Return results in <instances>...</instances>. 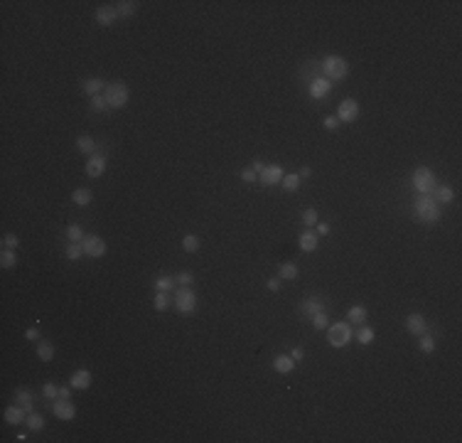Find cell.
I'll return each instance as SVG.
<instances>
[{
    "label": "cell",
    "mask_w": 462,
    "mask_h": 443,
    "mask_svg": "<svg viewBox=\"0 0 462 443\" xmlns=\"http://www.w3.org/2000/svg\"><path fill=\"white\" fill-rule=\"evenodd\" d=\"M413 214L418 222L423 224H435L440 219V205L435 202L430 195H420L416 202H413Z\"/></svg>",
    "instance_id": "cell-1"
},
{
    "label": "cell",
    "mask_w": 462,
    "mask_h": 443,
    "mask_svg": "<svg viewBox=\"0 0 462 443\" xmlns=\"http://www.w3.org/2000/svg\"><path fill=\"white\" fill-rule=\"evenodd\" d=\"M322 74H324L327 82H342L349 74V62L340 55H330L322 62Z\"/></svg>",
    "instance_id": "cell-2"
},
{
    "label": "cell",
    "mask_w": 462,
    "mask_h": 443,
    "mask_svg": "<svg viewBox=\"0 0 462 443\" xmlns=\"http://www.w3.org/2000/svg\"><path fill=\"white\" fill-rule=\"evenodd\" d=\"M327 340L332 347H344L354 340V330L349 323H334V325H327Z\"/></svg>",
    "instance_id": "cell-3"
},
{
    "label": "cell",
    "mask_w": 462,
    "mask_h": 443,
    "mask_svg": "<svg viewBox=\"0 0 462 443\" xmlns=\"http://www.w3.org/2000/svg\"><path fill=\"white\" fill-rule=\"evenodd\" d=\"M104 96H106V101H108L111 109H123L128 104L130 91L126 87V82H111V84H106V89H104Z\"/></svg>",
    "instance_id": "cell-4"
},
{
    "label": "cell",
    "mask_w": 462,
    "mask_h": 443,
    "mask_svg": "<svg viewBox=\"0 0 462 443\" xmlns=\"http://www.w3.org/2000/svg\"><path fill=\"white\" fill-rule=\"evenodd\" d=\"M174 308L182 315H192L197 310V295H194V291L190 286H182V288L174 291Z\"/></svg>",
    "instance_id": "cell-5"
},
{
    "label": "cell",
    "mask_w": 462,
    "mask_h": 443,
    "mask_svg": "<svg viewBox=\"0 0 462 443\" xmlns=\"http://www.w3.org/2000/svg\"><path fill=\"white\" fill-rule=\"evenodd\" d=\"M410 182H413V187H416L418 195H430L435 190V173L430 168H416Z\"/></svg>",
    "instance_id": "cell-6"
},
{
    "label": "cell",
    "mask_w": 462,
    "mask_h": 443,
    "mask_svg": "<svg viewBox=\"0 0 462 443\" xmlns=\"http://www.w3.org/2000/svg\"><path fill=\"white\" fill-rule=\"evenodd\" d=\"M82 246H84V254H86V256H91V259H101V256L106 254V241H104L98 234L84 236Z\"/></svg>",
    "instance_id": "cell-7"
},
{
    "label": "cell",
    "mask_w": 462,
    "mask_h": 443,
    "mask_svg": "<svg viewBox=\"0 0 462 443\" xmlns=\"http://www.w3.org/2000/svg\"><path fill=\"white\" fill-rule=\"evenodd\" d=\"M283 175H286V173H283L280 165H266V168L258 173V182L266 185V187H273V185H280Z\"/></svg>",
    "instance_id": "cell-8"
},
{
    "label": "cell",
    "mask_w": 462,
    "mask_h": 443,
    "mask_svg": "<svg viewBox=\"0 0 462 443\" xmlns=\"http://www.w3.org/2000/svg\"><path fill=\"white\" fill-rule=\"evenodd\" d=\"M337 118L342 123H354L359 118V104L354 99H344L340 106H337Z\"/></svg>",
    "instance_id": "cell-9"
},
{
    "label": "cell",
    "mask_w": 462,
    "mask_h": 443,
    "mask_svg": "<svg viewBox=\"0 0 462 443\" xmlns=\"http://www.w3.org/2000/svg\"><path fill=\"white\" fill-rule=\"evenodd\" d=\"M52 411H54V416L62 418V421H72V418L76 416V406H74L69 399H59V401L52 404Z\"/></svg>",
    "instance_id": "cell-10"
},
{
    "label": "cell",
    "mask_w": 462,
    "mask_h": 443,
    "mask_svg": "<svg viewBox=\"0 0 462 443\" xmlns=\"http://www.w3.org/2000/svg\"><path fill=\"white\" fill-rule=\"evenodd\" d=\"M104 170H106V155H101V153H94V155H88V160H86V175L88 177H98V175H104Z\"/></svg>",
    "instance_id": "cell-11"
},
{
    "label": "cell",
    "mask_w": 462,
    "mask_h": 443,
    "mask_svg": "<svg viewBox=\"0 0 462 443\" xmlns=\"http://www.w3.org/2000/svg\"><path fill=\"white\" fill-rule=\"evenodd\" d=\"M406 327H408V332H410V335H416V337H418V335H423V332L428 330V320H426L420 313H410V315L406 318Z\"/></svg>",
    "instance_id": "cell-12"
},
{
    "label": "cell",
    "mask_w": 462,
    "mask_h": 443,
    "mask_svg": "<svg viewBox=\"0 0 462 443\" xmlns=\"http://www.w3.org/2000/svg\"><path fill=\"white\" fill-rule=\"evenodd\" d=\"M116 20H118L116 5H101V8H96V23H98V25L108 28V25H114Z\"/></svg>",
    "instance_id": "cell-13"
},
{
    "label": "cell",
    "mask_w": 462,
    "mask_h": 443,
    "mask_svg": "<svg viewBox=\"0 0 462 443\" xmlns=\"http://www.w3.org/2000/svg\"><path fill=\"white\" fill-rule=\"evenodd\" d=\"M330 91H332V84H330L324 77H318V79H312V82H310V96H312V99H318V101L320 99H324Z\"/></svg>",
    "instance_id": "cell-14"
},
{
    "label": "cell",
    "mask_w": 462,
    "mask_h": 443,
    "mask_svg": "<svg viewBox=\"0 0 462 443\" xmlns=\"http://www.w3.org/2000/svg\"><path fill=\"white\" fill-rule=\"evenodd\" d=\"M430 197H433L438 205H450V202L455 200V192H452V187H448V185H435V190L430 192Z\"/></svg>",
    "instance_id": "cell-15"
},
{
    "label": "cell",
    "mask_w": 462,
    "mask_h": 443,
    "mask_svg": "<svg viewBox=\"0 0 462 443\" xmlns=\"http://www.w3.org/2000/svg\"><path fill=\"white\" fill-rule=\"evenodd\" d=\"M69 386L72 389H88L91 386V372L88 369H76L74 374H72V379H69Z\"/></svg>",
    "instance_id": "cell-16"
},
{
    "label": "cell",
    "mask_w": 462,
    "mask_h": 443,
    "mask_svg": "<svg viewBox=\"0 0 462 443\" xmlns=\"http://www.w3.org/2000/svg\"><path fill=\"white\" fill-rule=\"evenodd\" d=\"M273 369H276L278 374H290V372L295 369V359H292L290 354H278V357L273 359Z\"/></svg>",
    "instance_id": "cell-17"
},
{
    "label": "cell",
    "mask_w": 462,
    "mask_h": 443,
    "mask_svg": "<svg viewBox=\"0 0 462 443\" xmlns=\"http://www.w3.org/2000/svg\"><path fill=\"white\" fill-rule=\"evenodd\" d=\"M28 418V411L20 406V404H15V406H8L5 409V421L10 423V426H18V423H22Z\"/></svg>",
    "instance_id": "cell-18"
},
{
    "label": "cell",
    "mask_w": 462,
    "mask_h": 443,
    "mask_svg": "<svg viewBox=\"0 0 462 443\" xmlns=\"http://www.w3.org/2000/svg\"><path fill=\"white\" fill-rule=\"evenodd\" d=\"M298 244H300V249H302V251H315V249H318V244H320V239H318L315 232H310V229H308V232H302V234H300Z\"/></svg>",
    "instance_id": "cell-19"
},
{
    "label": "cell",
    "mask_w": 462,
    "mask_h": 443,
    "mask_svg": "<svg viewBox=\"0 0 462 443\" xmlns=\"http://www.w3.org/2000/svg\"><path fill=\"white\" fill-rule=\"evenodd\" d=\"M72 202L79 207H86L88 202H94V192L88 190V187H76L74 192H72Z\"/></svg>",
    "instance_id": "cell-20"
},
{
    "label": "cell",
    "mask_w": 462,
    "mask_h": 443,
    "mask_svg": "<svg viewBox=\"0 0 462 443\" xmlns=\"http://www.w3.org/2000/svg\"><path fill=\"white\" fill-rule=\"evenodd\" d=\"M152 305H155V310H168L170 305H172V291H158L155 293V300H152Z\"/></svg>",
    "instance_id": "cell-21"
},
{
    "label": "cell",
    "mask_w": 462,
    "mask_h": 443,
    "mask_svg": "<svg viewBox=\"0 0 462 443\" xmlns=\"http://www.w3.org/2000/svg\"><path fill=\"white\" fill-rule=\"evenodd\" d=\"M346 320L349 323H356V325H364V320H366V308L364 305H352L346 310Z\"/></svg>",
    "instance_id": "cell-22"
},
{
    "label": "cell",
    "mask_w": 462,
    "mask_h": 443,
    "mask_svg": "<svg viewBox=\"0 0 462 443\" xmlns=\"http://www.w3.org/2000/svg\"><path fill=\"white\" fill-rule=\"evenodd\" d=\"M136 10H138V3H136V0H120V3H116L118 18H130Z\"/></svg>",
    "instance_id": "cell-23"
},
{
    "label": "cell",
    "mask_w": 462,
    "mask_h": 443,
    "mask_svg": "<svg viewBox=\"0 0 462 443\" xmlns=\"http://www.w3.org/2000/svg\"><path fill=\"white\" fill-rule=\"evenodd\" d=\"M300 310H302L305 315H315V313H320V310H324V303L318 300V298H308V300H302Z\"/></svg>",
    "instance_id": "cell-24"
},
{
    "label": "cell",
    "mask_w": 462,
    "mask_h": 443,
    "mask_svg": "<svg viewBox=\"0 0 462 443\" xmlns=\"http://www.w3.org/2000/svg\"><path fill=\"white\" fill-rule=\"evenodd\" d=\"M15 404H20L25 411H32V391L30 389H18L15 391Z\"/></svg>",
    "instance_id": "cell-25"
},
{
    "label": "cell",
    "mask_w": 462,
    "mask_h": 443,
    "mask_svg": "<svg viewBox=\"0 0 462 443\" xmlns=\"http://www.w3.org/2000/svg\"><path fill=\"white\" fill-rule=\"evenodd\" d=\"M101 89H106V82H104V79H98V77H91V79L84 82V91H86L88 96H96Z\"/></svg>",
    "instance_id": "cell-26"
},
{
    "label": "cell",
    "mask_w": 462,
    "mask_h": 443,
    "mask_svg": "<svg viewBox=\"0 0 462 443\" xmlns=\"http://www.w3.org/2000/svg\"><path fill=\"white\" fill-rule=\"evenodd\" d=\"M76 148H79L82 153H86V155H94V153H96V141H94L91 136H79V138H76Z\"/></svg>",
    "instance_id": "cell-27"
},
{
    "label": "cell",
    "mask_w": 462,
    "mask_h": 443,
    "mask_svg": "<svg viewBox=\"0 0 462 443\" xmlns=\"http://www.w3.org/2000/svg\"><path fill=\"white\" fill-rule=\"evenodd\" d=\"M37 357H40L42 362H52V359H54V345H52V342H40V345H37Z\"/></svg>",
    "instance_id": "cell-28"
},
{
    "label": "cell",
    "mask_w": 462,
    "mask_h": 443,
    "mask_svg": "<svg viewBox=\"0 0 462 443\" xmlns=\"http://www.w3.org/2000/svg\"><path fill=\"white\" fill-rule=\"evenodd\" d=\"M278 273H280V278H283V281H295L300 271H298V266L290 261V264H280V266H278Z\"/></svg>",
    "instance_id": "cell-29"
},
{
    "label": "cell",
    "mask_w": 462,
    "mask_h": 443,
    "mask_svg": "<svg viewBox=\"0 0 462 443\" xmlns=\"http://www.w3.org/2000/svg\"><path fill=\"white\" fill-rule=\"evenodd\" d=\"M25 423H28L30 431H42V428H44V418H42V413H34V411L28 413Z\"/></svg>",
    "instance_id": "cell-30"
},
{
    "label": "cell",
    "mask_w": 462,
    "mask_h": 443,
    "mask_svg": "<svg viewBox=\"0 0 462 443\" xmlns=\"http://www.w3.org/2000/svg\"><path fill=\"white\" fill-rule=\"evenodd\" d=\"M354 337H356V342H359V345H372V342H374V330H372V327H366V325H362V327H359V332H356Z\"/></svg>",
    "instance_id": "cell-31"
},
{
    "label": "cell",
    "mask_w": 462,
    "mask_h": 443,
    "mask_svg": "<svg viewBox=\"0 0 462 443\" xmlns=\"http://www.w3.org/2000/svg\"><path fill=\"white\" fill-rule=\"evenodd\" d=\"M0 266H2V268H15V266H18V256H15L12 249H2V254H0Z\"/></svg>",
    "instance_id": "cell-32"
},
{
    "label": "cell",
    "mask_w": 462,
    "mask_h": 443,
    "mask_svg": "<svg viewBox=\"0 0 462 443\" xmlns=\"http://www.w3.org/2000/svg\"><path fill=\"white\" fill-rule=\"evenodd\" d=\"M82 254H84L82 241H72V244L66 246V259H69V261H79V259H82Z\"/></svg>",
    "instance_id": "cell-33"
},
{
    "label": "cell",
    "mask_w": 462,
    "mask_h": 443,
    "mask_svg": "<svg viewBox=\"0 0 462 443\" xmlns=\"http://www.w3.org/2000/svg\"><path fill=\"white\" fill-rule=\"evenodd\" d=\"M310 320H312V327H315V330H327V325H330L327 310H320L315 315H310Z\"/></svg>",
    "instance_id": "cell-34"
},
{
    "label": "cell",
    "mask_w": 462,
    "mask_h": 443,
    "mask_svg": "<svg viewBox=\"0 0 462 443\" xmlns=\"http://www.w3.org/2000/svg\"><path fill=\"white\" fill-rule=\"evenodd\" d=\"M182 249H184L187 254H194V251L200 249V236L197 234H187L184 239H182Z\"/></svg>",
    "instance_id": "cell-35"
},
{
    "label": "cell",
    "mask_w": 462,
    "mask_h": 443,
    "mask_svg": "<svg viewBox=\"0 0 462 443\" xmlns=\"http://www.w3.org/2000/svg\"><path fill=\"white\" fill-rule=\"evenodd\" d=\"M280 185H283L288 192H295V190L300 187V175H298V173H292V175H283Z\"/></svg>",
    "instance_id": "cell-36"
},
{
    "label": "cell",
    "mask_w": 462,
    "mask_h": 443,
    "mask_svg": "<svg viewBox=\"0 0 462 443\" xmlns=\"http://www.w3.org/2000/svg\"><path fill=\"white\" fill-rule=\"evenodd\" d=\"M91 109H94V111H98V114H104V111H108L111 106H108V101H106V96H101V94H96V96H91Z\"/></svg>",
    "instance_id": "cell-37"
},
{
    "label": "cell",
    "mask_w": 462,
    "mask_h": 443,
    "mask_svg": "<svg viewBox=\"0 0 462 443\" xmlns=\"http://www.w3.org/2000/svg\"><path fill=\"white\" fill-rule=\"evenodd\" d=\"M174 276H160L158 281H155V291H172L174 288Z\"/></svg>",
    "instance_id": "cell-38"
},
{
    "label": "cell",
    "mask_w": 462,
    "mask_h": 443,
    "mask_svg": "<svg viewBox=\"0 0 462 443\" xmlns=\"http://www.w3.org/2000/svg\"><path fill=\"white\" fill-rule=\"evenodd\" d=\"M302 224L312 229V227L318 224V209H312V207H308V209L302 212Z\"/></svg>",
    "instance_id": "cell-39"
},
{
    "label": "cell",
    "mask_w": 462,
    "mask_h": 443,
    "mask_svg": "<svg viewBox=\"0 0 462 443\" xmlns=\"http://www.w3.org/2000/svg\"><path fill=\"white\" fill-rule=\"evenodd\" d=\"M66 236H69V241H84V232H82V227H76V224H72V227H66Z\"/></svg>",
    "instance_id": "cell-40"
},
{
    "label": "cell",
    "mask_w": 462,
    "mask_h": 443,
    "mask_svg": "<svg viewBox=\"0 0 462 443\" xmlns=\"http://www.w3.org/2000/svg\"><path fill=\"white\" fill-rule=\"evenodd\" d=\"M418 337H420V350H423V352H428V354L433 352L435 350V340L433 337H430V335H426V332H423V335H418Z\"/></svg>",
    "instance_id": "cell-41"
},
{
    "label": "cell",
    "mask_w": 462,
    "mask_h": 443,
    "mask_svg": "<svg viewBox=\"0 0 462 443\" xmlns=\"http://www.w3.org/2000/svg\"><path fill=\"white\" fill-rule=\"evenodd\" d=\"M174 281H177L180 286H192V283H194V276H192L190 271H182V273L174 276Z\"/></svg>",
    "instance_id": "cell-42"
},
{
    "label": "cell",
    "mask_w": 462,
    "mask_h": 443,
    "mask_svg": "<svg viewBox=\"0 0 462 443\" xmlns=\"http://www.w3.org/2000/svg\"><path fill=\"white\" fill-rule=\"evenodd\" d=\"M42 394L47 396V399H54V396H59V386L52 382H47L44 386H42Z\"/></svg>",
    "instance_id": "cell-43"
},
{
    "label": "cell",
    "mask_w": 462,
    "mask_h": 443,
    "mask_svg": "<svg viewBox=\"0 0 462 443\" xmlns=\"http://www.w3.org/2000/svg\"><path fill=\"white\" fill-rule=\"evenodd\" d=\"M241 180H244V182H258V173H256L254 168H244V170H241Z\"/></svg>",
    "instance_id": "cell-44"
},
{
    "label": "cell",
    "mask_w": 462,
    "mask_h": 443,
    "mask_svg": "<svg viewBox=\"0 0 462 443\" xmlns=\"http://www.w3.org/2000/svg\"><path fill=\"white\" fill-rule=\"evenodd\" d=\"M18 244H20V239H18L15 234H5L2 236V246H5V249H12V251H15V249H18Z\"/></svg>",
    "instance_id": "cell-45"
},
{
    "label": "cell",
    "mask_w": 462,
    "mask_h": 443,
    "mask_svg": "<svg viewBox=\"0 0 462 443\" xmlns=\"http://www.w3.org/2000/svg\"><path fill=\"white\" fill-rule=\"evenodd\" d=\"M322 126H324L327 131H334V128L340 126V118H337V116H324V121H322Z\"/></svg>",
    "instance_id": "cell-46"
},
{
    "label": "cell",
    "mask_w": 462,
    "mask_h": 443,
    "mask_svg": "<svg viewBox=\"0 0 462 443\" xmlns=\"http://www.w3.org/2000/svg\"><path fill=\"white\" fill-rule=\"evenodd\" d=\"M280 281H283V278H268V281H266L268 291H273V293H276V291H280Z\"/></svg>",
    "instance_id": "cell-47"
},
{
    "label": "cell",
    "mask_w": 462,
    "mask_h": 443,
    "mask_svg": "<svg viewBox=\"0 0 462 443\" xmlns=\"http://www.w3.org/2000/svg\"><path fill=\"white\" fill-rule=\"evenodd\" d=\"M315 234L318 236H324V234H330V224H315Z\"/></svg>",
    "instance_id": "cell-48"
},
{
    "label": "cell",
    "mask_w": 462,
    "mask_h": 443,
    "mask_svg": "<svg viewBox=\"0 0 462 443\" xmlns=\"http://www.w3.org/2000/svg\"><path fill=\"white\" fill-rule=\"evenodd\" d=\"M25 337H28V340H40V330H37V327H30L28 332H25Z\"/></svg>",
    "instance_id": "cell-49"
},
{
    "label": "cell",
    "mask_w": 462,
    "mask_h": 443,
    "mask_svg": "<svg viewBox=\"0 0 462 443\" xmlns=\"http://www.w3.org/2000/svg\"><path fill=\"white\" fill-rule=\"evenodd\" d=\"M72 396V386H59V399H69Z\"/></svg>",
    "instance_id": "cell-50"
},
{
    "label": "cell",
    "mask_w": 462,
    "mask_h": 443,
    "mask_svg": "<svg viewBox=\"0 0 462 443\" xmlns=\"http://www.w3.org/2000/svg\"><path fill=\"white\" fill-rule=\"evenodd\" d=\"M302 354H305V350H302V347H295V350L290 352V357H292V359L298 362V359H302Z\"/></svg>",
    "instance_id": "cell-51"
},
{
    "label": "cell",
    "mask_w": 462,
    "mask_h": 443,
    "mask_svg": "<svg viewBox=\"0 0 462 443\" xmlns=\"http://www.w3.org/2000/svg\"><path fill=\"white\" fill-rule=\"evenodd\" d=\"M298 175H300V180H302V177H310V175H312V170H310V168H300V173H298Z\"/></svg>",
    "instance_id": "cell-52"
},
{
    "label": "cell",
    "mask_w": 462,
    "mask_h": 443,
    "mask_svg": "<svg viewBox=\"0 0 462 443\" xmlns=\"http://www.w3.org/2000/svg\"><path fill=\"white\" fill-rule=\"evenodd\" d=\"M251 168H254V170H256V173H260V170H263V168H266V165H263V163H260V160H254V163H251Z\"/></svg>",
    "instance_id": "cell-53"
}]
</instances>
